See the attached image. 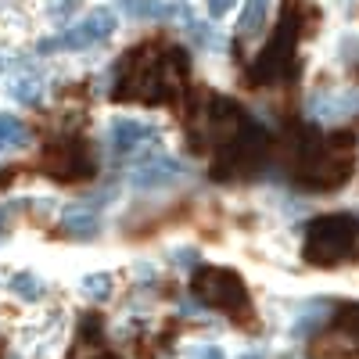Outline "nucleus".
Instances as JSON below:
<instances>
[{
    "mask_svg": "<svg viewBox=\"0 0 359 359\" xmlns=\"http://www.w3.org/2000/svg\"><path fill=\"white\" fill-rule=\"evenodd\" d=\"M83 291H86V298L104 302V298L111 294V277L108 273H90V277H83Z\"/></svg>",
    "mask_w": 359,
    "mask_h": 359,
    "instance_id": "dca6fc26",
    "label": "nucleus"
},
{
    "mask_svg": "<svg viewBox=\"0 0 359 359\" xmlns=\"http://www.w3.org/2000/svg\"><path fill=\"white\" fill-rule=\"evenodd\" d=\"M266 4H269V0H248L241 22H237V33H241V36L259 33V29H262V18H266Z\"/></svg>",
    "mask_w": 359,
    "mask_h": 359,
    "instance_id": "f8f14e48",
    "label": "nucleus"
},
{
    "mask_svg": "<svg viewBox=\"0 0 359 359\" xmlns=\"http://www.w3.org/2000/svg\"><path fill=\"white\" fill-rule=\"evenodd\" d=\"M230 8H233V0H208V15L212 18H223Z\"/></svg>",
    "mask_w": 359,
    "mask_h": 359,
    "instance_id": "a211bd4d",
    "label": "nucleus"
},
{
    "mask_svg": "<svg viewBox=\"0 0 359 359\" xmlns=\"http://www.w3.org/2000/svg\"><path fill=\"white\" fill-rule=\"evenodd\" d=\"M147 140H158L155 126L137 123V118H115V123H111V147H115L118 155L137 151V147L147 144Z\"/></svg>",
    "mask_w": 359,
    "mask_h": 359,
    "instance_id": "0eeeda50",
    "label": "nucleus"
},
{
    "mask_svg": "<svg viewBox=\"0 0 359 359\" xmlns=\"http://www.w3.org/2000/svg\"><path fill=\"white\" fill-rule=\"evenodd\" d=\"M111 33H115V15L108 8H97L83 22H76L72 29H65L57 40H43L40 50H83V47H94V43L108 40Z\"/></svg>",
    "mask_w": 359,
    "mask_h": 359,
    "instance_id": "423d86ee",
    "label": "nucleus"
},
{
    "mask_svg": "<svg viewBox=\"0 0 359 359\" xmlns=\"http://www.w3.org/2000/svg\"><path fill=\"white\" fill-rule=\"evenodd\" d=\"M245 359H266V355H262V352H255V355H245Z\"/></svg>",
    "mask_w": 359,
    "mask_h": 359,
    "instance_id": "412c9836",
    "label": "nucleus"
},
{
    "mask_svg": "<svg viewBox=\"0 0 359 359\" xmlns=\"http://www.w3.org/2000/svg\"><path fill=\"white\" fill-rule=\"evenodd\" d=\"M11 208H15V205H4V208H0V226H4V223L11 219Z\"/></svg>",
    "mask_w": 359,
    "mask_h": 359,
    "instance_id": "aec40b11",
    "label": "nucleus"
},
{
    "mask_svg": "<svg viewBox=\"0 0 359 359\" xmlns=\"http://www.w3.org/2000/svg\"><path fill=\"white\" fill-rule=\"evenodd\" d=\"M40 169L54 176L57 184H79V180L94 176V158H90V147L83 140H62V144L47 147Z\"/></svg>",
    "mask_w": 359,
    "mask_h": 359,
    "instance_id": "39448f33",
    "label": "nucleus"
},
{
    "mask_svg": "<svg viewBox=\"0 0 359 359\" xmlns=\"http://www.w3.org/2000/svg\"><path fill=\"white\" fill-rule=\"evenodd\" d=\"M313 111L320 118H345L352 111H359V94H341V97H313Z\"/></svg>",
    "mask_w": 359,
    "mask_h": 359,
    "instance_id": "9d476101",
    "label": "nucleus"
},
{
    "mask_svg": "<svg viewBox=\"0 0 359 359\" xmlns=\"http://www.w3.org/2000/svg\"><path fill=\"white\" fill-rule=\"evenodd\" d=\"M191 291L201 306L230 313V316H248V309H252L245 280L233 269H223V266H201L191 280Z\"/></svg>",
    "mask_w": 359,
    "mask_h": 359,
    "instance_id": "20e7f679",
    "label": "nucleus"
},
{
    "mask_svg": "<svg viewBox=\"0 0 359 359\" xmlns=\"http://www.w3.org/2000/svg\"><path fill=\"white\" fill-rule=\"evenodd\" d=\"M355 137L352 133H331V137H313L302 144L294 165V180L306 191H338L352 176L355 162Z\"/></svg>",
    "mask_w": 359,
    "mask_h": 359,
    "instance_id": "f03ea898",
    "label": "nucleus"
},
{
    "mask_svg": "<svg viewBox=\"0 0 359 359\" xmlns=\"http://www.w3.org/2000/svg\"><path fill=\"white\" fill-rule=\"evenodd\" d=\"M11 291H15L18 298H25V302H36V298L43 294V284H40V277L29 273V269H22V273L11 277Z\"/></svg>",
    "mask_w": 359,
    "mask_h": 359,
    "instance_id": "ddd939ff",
    "label": "nucleus"
},
{
    "mask_svg": "<svg viewBox=\"0 0 359 359\" xmlns=\"http://www.w3.org/2000/svg\"><path fill=\"white\" fill-rule=\"evenodd\" d=\"M334 323H338V331H341L352 345H359V306H345Z\"/></svg>",
    "mask_w": 359,
    "mask_h": 359,
    "instance_id": "4468645a",
    "label": "nucleus"
},
{
    "mask_svg": "<svg viewBox=\"0 0 359 359\" xmlns=\"http://www.w3.org/2000/svg\"><path fill=\"white\" fill-rule=\"evenodd\" d=\"M29 140V130L18 123L15 115H0V151H8V147H22Z\"/></svg>",
    "mask_w": 359,
    "mask_h": 359,
    "instance_id": "9b49d317",
    "label": "nucleus"
},
{
    "mask_svg": "<svg viewBox=\"0 0 359 359\" xmlns=\"http://www.w3.org/2000/svg\"><path fill=\"white\" fill-rule=\"evenodd\" d=\"M194 359H226V355H223V348H216V345H205V348L194 352Z\"/></svg>",
    "mask_w": 359,
    "mask_h": 359,
    "instance_id": "6ab92c4d",
    "label": "nucleus"
},
{
    "mask_svg": "<svg viewBox=\"0 0 359 359\" xmlns=\"http://www.w3.org/2000/svg\"><path fill=\"white\" fill-rule=\"evenodd\" d=\"M180 172H184V165H180L176 158L158 155V158H151V162L137 165L133 184H137V187H165V184H172V180H176Z\"/></svg>",
    "mask_w": 359,
    "mask_h": 359,
    "instance_id": "6e6552de",
    "label": "nucleus"
},
{
    "mask_svg": "<svg viewBox=\"0 0 359 359\" xmlns=\"http://www.w3.org/2000/svg\"><path fill=\"white\" fill-rule=\"evenodd\" d=\"M97 226H101V219H97V212L94 208H86V205H69L65 212H62V230H69L72 237H90V233H97Z\"/></svg>",
    "mask_w": 359,
    "mask_h": 359,
    "instance_id": "1a4fd4ad",
    "label": "nucleus"
},
{
    "mask_svg": "<svg viewBox=\"0 0 359 359\" xmlns=\"http://www.w3.org/2000/svg\"><path fill=\"white\" fill-rule=\"evenodd\" d=\"M130 15L133 18H162L169 15L165 0H130Z\"/></svg>",
    "mask_w": 359,
    "mask_h": 359,
    "instance_id": "f3484780",
    "label": "nucleus"
},
{
    "mask_svg": "<svg viewBox=\"0 0 359 359\" xmlns=\"http://www.w3.org/2000/svg\"><path fill=\"white\" fill-rule=\"evenodd\" d=\"M187 69H191L187 50H180V47H169V50H162L155 43L133 47L123 62H118L115 101L162 104L180 90V79L187 76Z\"/></svg>",
    "mask_w": 359,
    "mask_h": 359,
    "instance_id": "f257e3e1",
    "label": "nucleus"
},
{
    "mask_svg": "<svg viewBox=\"0 0 359 359\" xmlns=\"http://www.w3.org/2000/svg\"><path fill=\"white\" fill-rule=\"evenodd\" d=\"M355 241H359V219L355 216H348V212L320 216L306 230L302 259L313 266H334L355 248Z\"/></svg>",
    "mask_w": 359,
    "mask_h": 359,
    "instance_id": "7ed1b4c3",
    "label": "nucleus"
},
{
    "mask_svg": "<svg viewBox=\"0 0 359 359\" xmlns=\"http://www.w3.org/2000/svg\"><path fill=\"white\" fill-rule=\"evenodd\" d=\"M40 94H43L40 79H18V83H11V97L22 101V104H36Z\"/></svg>",
    "mask_w": 359,
    "mask_h": 359,
    "instance_id": "2eb2a0df",
    "label": "nucleus"
}]
</instances>
